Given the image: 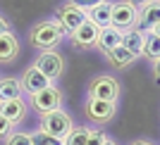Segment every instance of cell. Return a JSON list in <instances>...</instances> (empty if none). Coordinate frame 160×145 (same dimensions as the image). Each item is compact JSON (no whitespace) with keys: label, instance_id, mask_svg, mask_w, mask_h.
I'll use <instances>...</instances> for the list:
<instances>
[{"label":"cell","instance_id":"obj_1","mask_svg":"<svg viewBox=\"0 0 160 145\" xmlns=\"http://www.w3.org/2000/svg\"><path fill=\"white\" fill-rule=\"evenodd\" d=\"M62 38H65V31L60 29V24L55 19H43L29 29V40H31L33 48H38L41 53L43 50H55V45Z\"/></svg>","mask_w":160,"mask_h":145},{"label":"cell","instance_id":"obj_2","mask_svg":"<svg viewBox=\"0 0 160 145\" xmlns=\"http://www.w3.org/2000/svg\"><path fill=\"white\" fill-rule=\"evenodd\" d=\"M72 129H74V121L62 107L60 110H53V112L41 114V131L48 133V136H55V138L65 140L67 133L72 131Z\"/></svg>","mask_w":160,"mask_h":145},{"label":"cell","instance_id":"obj_3","mask_svg":"<svg viewBox=\"0 0 160 145\" xmlns=\"http://www.w3.org/2000/svg\"><path fill=\"white\" fill-rule=\"evenodd\" d=\"M136 19H139V7L129 2V0H117L112 2V12H110V26H115L117 31H129L136 29Z\"/></svg>","mask_w":160,"mask_h":145},{"label":"cell","instance_id":"obj_4","mask_svg":"<svg viewBox=\"0 0 160 145\" xmlns=\"http://www.w3.org/2000/svg\"><path fill=\"white\" fill-rule=\"evenodd\" d=\"M88 98L105 100V102H117L120 98V81L115 76H93L88 83Z\"/></svg>","mask_w":160,"mask_h":145},{"label":"cell","instance_id":"obj_5","mask_svg":"<svg viewBox=\"0 0 160 145\" xmlns=\"http://www.w3.org/2000/svg\"><path fill=\"white\" fill-rule=\"evenodd\" d=\"M29 107H31L33 112L38 114H46V112H53V110H60L62 107V91L58 86H50L43 88L41 93H36V95H31V100H29Z\"/></svg>","mask_w":160,"mask_h":145},{"label":"cell","instance_id":"obj_6","mask_svg":"<svg viewBox=\"0 0 160 145\" xmlns=\"http://www.w3.org/2000/svg\"><path fill=\"white\" fill-rule=\"evenodd\" d=\"M117 114V102H105V100L86 98V119L93 121L96 126H103L108 121H112Z\"/></svg>","mask_w":160,"mask_h":145},{"label":"cell","instance_id":"obj_7","mask_svg":"<svg viewBox=\"0 0 160 145\" xmlns=\"http://www.w3.org/2000/svg\"><path fill=\"white\" fill-rule=\"evenodd\" d=\"M55 21L60 24L65 36H69L74 29H79L81 24L86 21V12L79 10V7H74V5H69V2H65V5H60L55 10Z\"/></svg>","mask_w":160,"mask_h":145},{"label":"cell","instance_id":"obj_8","mask_svg":"<svg viewBox=\"0 0 160 145\" xmlns=\"http://www.w3.org/2000/svg\"><path fill=\"white\" fill-rule=\"evenodd\" d=\"M33 67H36L46 79L55 81L62 74V69H65V59H62V55L58 53V50H43V53L36 57V64Z\"/></svg>","mask_w":160,"mask_h":145},{"label":"cell","instance_id":"obj_9","mask_svg":"<svg viewBox=\"0 0 160 145\" xmlns=\"http://www.w3.org/2000/svg\"><path fill=\"white\" fill-rule=\"evenodd\" d=\"M98 31H100V29L86 19L79 29H74V31L69 33V43H72L74 50H81V53H84V50H91V48H96Z\"/></svg>","mask_w":160,"mask_h":145},{"label":"cell","instance_id":"obj_10","mask_svg":"<svg viewBox=\"0 0 160 145\" xmlns=\"http://www.w3.org/2000/svg\"><path fill=\"white\" fill-rule=\"evenodd\" d=\"M19 83H22V93H29V98H31V95H36V93H41L43 88H48L53 81L46 79V76H43L36 67H29L27 72L22 74Z\"/></svg>","mask_w":160,"mask_h":145},{"label":"cell","instance_id":"obj_11","mask_svg":"<svg viewBox=\"0 0 160 145\" xmlns=\"http://www.w3.org/2000/svg\"><path fill=\"white\" fill-rule=\"evenodd\" d=\"M27 112H29V105L24 102V98H14V100H2L0 102V114L10 121L12 126L22 124L27 119Z\"/></svg>","mask_w":160,"mask_h":145},{"label":"cell","instance_id":"obj_12","mask_svg":"<svg viewBox=\"0 0 160 145\" xmlns=\"http://www.w3.org/2000/svg\"><path fill=\"white\" fill-rule=\"evenodd\" d=\"M160 21V0H151L148 5L139 7V19H136V29L148 33L151 29Z\"/></svg>","mask_w":160,"mask_h":145},{"label":"cell","instance_id":"obj_13","mask_svg":"<svg viewBox=\"0 0 160 145\" xmlns=\"http://www.w3.org/2000/svg\"><path fill=\"white\" fill-rule=\"evenodd\" d=\"M122 43V31H117L115 26H105L98 31V40H96V48H98L103 55H108L110 50H115V48Z\"/></svg>","mask_w":160,"mask_h":145},{"label":"cell","instance_id":"obj_14","mask_svg":"<svg viewBox=\"0 0 160 145\" xmlns=\"http://www.w3.org/2000/svg\"><path fill=\"white\" fill-rule=\"evenodd\" d=\"M143 43H146V33L139 31V29H129V31L122 33V43H120V45L127 48L129 53L139 59L141 55H143Z\"/></svg>","mask_w":160,"mask_h":145},{"label":"cell","instance_id":"obj_15","mask_svg":"<svg viewBox=\"0 0 160 145\" xmlns=\"http://www.w3.org/2000/svg\"><path fill=\"white\" fill-rule=\"evenodd\" d=\"M105 59H108V64L112 67V69H117V72H122V69H129V67L136 62V57L129 53L127 48H122V45H117L115 50H110V53L105 55Z\"/></svg>","mask_w":160,"mask_h":145},{"label":"cell","instance_id":"obj_16","mask_svg":"<svg viewBox=\"0 0 160 145\" xmlns=\"http://www.w3.org/2000/svg\"><path fill=\"white\" fill-rule=\"evenodd\" d=\"M19 50H22V45L14 33L0 36V62H14L19 57Z\"/></svg>","mask_w":160,"mask_h":145},{"label":"cell","instance_id":"obj_17","mask_svg":"<svg viewBox=\"0 0 160 145\" xmlns=\"http://www.w3.org/2000/svg\"><path fill=\"white\" fill-rule=\"evenodd\" d=\"M110 12H112V2L105 0V2L96 5L93 10H88L86 19L91 21V24H96L98 29H105V26H110Z\"/></svg>","mask_w":160,"mask_h":145},{"label":"cell","instance_id":"obj_18","mask_svg":"<svg viewBox=\"0 0 160 145\" xmlns=\"http://www.w3.org/2000/svg\"><path fill=\"white\" fill-rule=\"evenodd\" d=\"M22 98V83L17 76H5L0 79V102L2 100H14Z\"/></svg>","mask_w":160,"mask_h":145},{"label":"cell","instance_id":"obj_19","mask_svg":"<svg viewBox=\"0 0 160 145\" xmlns=\"http://www.w3.org/2000/svg\"><path fill=\"white\" fill-rule=\"evenodd\" d=\"M88 133H91V126H74L72 131L67 133V138L62 140L65 145H86Z\"/></svg>","mask_w":160,"mask_h":145},{"label":"cell","instance_id":"obj_20","mask_svg":"<svg viewBox=\"0 0 160 145\" xmlns=\"http://www.w3.org/2000/svg\"><path fill=\"white\" fill-rule=\"evenodd\" d=\"M143 57L148 59H160V38L158 36H151L146 33V43H143Z\"/></svg>","mask_w":160,"mask_h":145},{"label":"cell","instance_id":"obj_21","mask_svg":"<svg viewBox=\"0 0 160 145\" xmlns=\"http://www.w3.org/2000/svg\"><path fill=\"white\" fill-rule=\"evenodd\" d=\"M31 136V145H65L60 138H55V136H48V133H43L38 129V131H33L29 133Z\"/></svg>","mask_w":160,"mask_h":145},{"label":"cell","instance_id":"obj_22","mask_svg":"<svg viewBox=\"0 0 160 145\" xmlns=\"http://www.w3.org/2000/svg\"><path fill=\"white\" fill-rule=\"evenodd\" d=\"M5 145H31V136L22 133V131H12L5 138Z\"/></svg>","mask_w":160,"mask_h":145},{"label":"cell","instance_id":"obj_23","mask_svg":"<svg viewBox=\"0 0 160 145\" xmlns=\"http://www.w3.org/2000/svg\"><path fill=\"white\" fill-rule=\"evenodd\" d=\"M69 5L79 7V10H84V12H88V10H93L96 5H100V2H105V0H67Z\"/></svg>","mask_w":160,"mask_h":145},{"label":"cell","instance_id":"obj_24","mask_svg":"<svg viewBox=\"0 0 160 145\" xmlns=\"http://www.w3.org/2000/svg\"><path fill=\"white\" fill-rule=\"evenodd\" d=\"M103 140H105V133L100 131V129H91L86 145H103Z\"/></svg>","mask_w":160,"mask_h":145},{"label":"cell","instance_id":"obj_25","mask_svg":"<svg viewBox=\"0 0 160 145\" xmlns=\"http://www.w3.org/2000/svg\"><path fill=\"white\" fill-rule=\"evenodd\" d=\"M12 131H14V126L10 124V121H7V119L2 117V114H0V138L5 140V138H7V136H10Z\"/></svg>","mask_w":160,"mask_h":145},{"label":"cell","instance_id":"obj_26","mask_svg":"<svg viewBox=\"0 0 160 145\" xmlns=\"http://www.w3.org/2000/svg\"><path fill=\"white\" fill-rule=\"evenodd\" d=\"M5 33H12V29H10V21L0 17V36H5Z\"/></svg>","mask_w":160,"mask_h":145},{"label":"cell","instance_id":"obj_27","mask_svg":"<svg viewBox=\"0 0 160 145\" xmlns=\"http://www.w3.org/2000/svg\"><path fill=\"white\" fill-rule=\"evenodd\" d=\"M129 145H155V143H151V140H146V138H136V140H132Z\"/></svg>","mask_w":160,"mask_h":145},{"label":"cell","instance_id":"obj_28","mask_svg":"<svg viewBox=\"0 0 160 145\" xmlns=\"http://www.w3.org/2000/svg\"><path fill=\"white\" fill-rule=\"evenodd\" d=\"M153 74L158 76V81H160V59H155V62H153Z\"/></svg>","mask_w":160,"mask_h":145},{"label":"cell","instance_id":"obj_29","mask_svg":"<svg viewBox=\"0 0 160 145\" xmlns=\"http://www.w3.org/2000/svg\"><path fill=\"white\" fill-rule=\"evenodd\" d=\"M148 33H151V36H158V38H160V21H158V24H155V26L151 29Z\"/></svg>","mask_w":160,"mask_h":145},{"label":"cell","instance_id":"obj_30","mask_svg":"<svg viewBox=\"0 0 160 145\" xmlns=\"http://www.w3.org/2000/svg\"><path fill=\"white\" fill-rule=\"evenodd\" d=\"M129 2H134V5H136V7H143V5H148L151 0H129Z\"/></svg>","mask_w":160,"mask_h":145},{"label":"cell","instance_id":"obj_31","mask_svg":"<svg viewBox=\"0 0 160 145\" xmlns=\"http://www.w3.org/2000/svg\"><path fill=\"white\" fill-rule=\"evenodd\" d=\"M103 145H117V143H115L112 138H105V140H103Z\"/></svg>","mask_w":160,"mask_h":145}]
</instances>
